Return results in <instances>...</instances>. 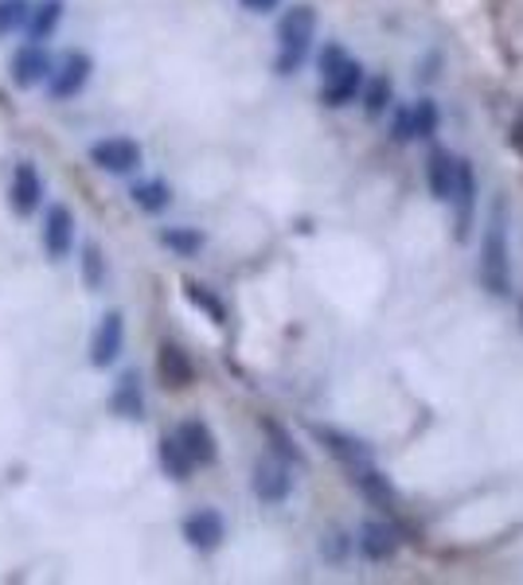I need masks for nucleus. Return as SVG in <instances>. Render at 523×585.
Instances as JSON below:
<instances>
[{
    "label": "nucleus",
    "mask_w": 523,
    "mask_h": 585,
    "mask_svg": "<svg viewBox=\"0 0 523 585\" xmlns=\"http://www.w3.org/2000/svg\"><path fill=\"white\" fill-rule=\"evenodd\" d=\"M481 281L492 297H508L512 293V251H508V215L504 204L492 207L488 231L481 239Z\"/></svg>",
    "instance_id": "obj_1"
},
{
    "label": "nucleus",
    "mask_w": 523,
    "mask_h": 585,
    "mask_svg": "<svg viewBox=\"0 0 523 585\" xmlns=\"http://www.w3.org/2000/svg\"><path fill=\"white\" fill-rule=\"evenodd\" d=\"M317 39V12L308 9V4H293L278 24V75H293L301 71V63L308 59V47Z\"/></svg>",
    "instance_id": "obj_2"
},
{
    "label": "nucleus",
    "mask_w": 523,
    "mask_h": 585,
    "mask_svg": "<svg viewBox=\"0 0 523 585\" xmlns=\"http://www.w3.org/2000/svg\"><path fill=\"white\" fill-rule=\"evenodd\" d=\"M364 90V66L344 56V47L328 44L320 51V98L328 106L355 102V94Z\"/></svg>",
    "instance_id": "obj_3"
},
{
    "label": "nucleus",
    "mask_w": 523,
    "mask_h": 585,
    "mask_svg": "<svg viewBox=\"0 0 523 585\" xmlns=\"http://www.w3.org/2000/svg\"><path fill=\"white\" fill-rule=\"evenodd\" d=\"M94 168H102L110 176H130L141 168V145L133 137H102L86 149Z\"/></svg>",
    "instance_id": "obj_4"
},
{
    "label": "nucleus",
    "mask_w": 523,
    "mask_h": 585,
    "mask_svg": "<svg viewBox=\"0 0 523 585\" xmlns=\"http://www.w3.org/2000/svg\"><path fill=\"white\" fill-rule=\"evenodd\" d=\"M90 56L86 51H66L59 59V66H51V75H47V94H51V102H66V98H75L83 94V86L90 83Z\"/></svg>",
    "instance_id": "obj_5"
},
{
    "label": "nucleus",
    "mask_w": 523,
    "mask_h": 585,
    "mask_svg": "<svg viewBox=\"0 0 523 585\" xmlns=\"http://www.w3.org/2000/svg\"><path fill=\"white\" fill-rule=\"evenodd\" d=\"M254 496L262 503H285L293 492V473H290V461H281V456H266L254 465Z\"/></svg>",
    "instance_id": "obj_6"
},
{
    "label": "nucleus",
    "mask_w": 523,
    "mask_h": 585,
    "mask_svg": "<svg viewBox=\"0 0 523 585\" xmlns=\"http://www.w3.org/2000/svg\"><path fill=\"white\" fill-rule=\"evenodd\" d=\"M122 348H125V320H122V313L110 308L90 336V363L94 367H110V363L122 355Z\"/></svg>",
    "instance_id": "obj_7"
},
{
    "label": "nucleus",
    "mask_w": 523,
    "mask_h": 585,
    "mask_svg": "<svg viewBox=\"0 0 523 585\" xmlns=\"http://www.w3.org/2000/svg\"><path fill=\"white\" fill-rule=\"evenodd\" d=\"M184 539H187V547L204 550V554L219 550V543L227 539V523H223V515H219L216 508H199V511H192V515H187V520H184Z\"/></svg>",
    "instance_id": "obj_8"
},
{
    "label": "nucleus",
    "mask_w": 523,
    "mask_h": 585,
    "mask_svg": "<svg viewBox=\"0 0 523 585\" xmlns=\"http://www.w3.org/2000/svg\"><path fill=\"white\" fill-rule=\"evenodd\" d=\"M51 56H47L44 44H24L12 56V83L20 86V90H32V86L47 83V75H51Z\"/></svg>",
    "instance_id": "obj_9"
},
{
    "label": "nucleus",
    "mask_w": 523,
    "mask_h": 585,
    "mask_svg": "<svg viewBox=\"0 0 523 585\" xmlns=\"http://www.w3.org/2000/svg\"><path fill=\"white\" fill-rule=\"evenodd\" d=\"M71 246H75V215L71 207L56 204L44 219V251L51 261H63Z\"/></svg>",
    "instance_id": "obj_10"
},
{
    "label": "nucleus",
    "mask_w": 523,
    "mask_h": 585,
    "mask_svg": "<svg viewBox=\"0 0 523 585\" xmlns=\"http://www.w3.org/2000/svg\"><path fill=\"white\" fill-rule=\"evenodd\" d=\"M9 204L20 219H28V215L44 204V176H39L36 164H16V172H12V187H9Z\"/></svg>",
    "instance_id": "obj_11"
},
{
    "label": "nucleus",
    "mask_w": 523,
    "mask_h": 585,
    "mask_svg": "<svg viewBox=\"0 0 523 585\" xmlns=\"http://www.w3.org/2000/svg\"><path fill=\"white\" fill-rule=\"evenodd\" d=\"M313 434H317V441H325V449H328L332 456H337V461L348 468V473H355V468L372 465V453H367L364 441H355V437L340 434V429H328V426H313Z\"/></svg>",
    "instance_id": "obj_12"
},
{
    "label": "nucleus",
    "mask_w": 523,
    "mask_h": 585,
    "mask_svg": "<svg viewBox=\"0 0 523 585\" xmlns=\"http://www.w3.org/2000/svg\"><path fill=\"white\" fill-rule=\"evenodd\" d=\"M177 437H180V446L187 449V456H192V465H216L219 449H216V434H211L207 422H199V418L180 422Z\"/></svg>",
    "instance_id": "obj_13"
},
{
    "label": "nucleus",
    "mask_w": 523,
    "mask_h": 585,
    "mask_svg": "<svg viewBox=\"0 0 523 585\" xmlns=\"http://www.w3.org/2000/svg\"><path fill=\"white\" fill-rule=\"evenodd\" d=\"M360 550H364V558H372V562H387V558H394V550H399V531L387 520H367L364 527H360Z\"/></svg>",
    "instance_id": "obj_14"
},
{
    "label": "nucleus",
    "mask_w": 523,
    "mask_h": 585,
    "mask_svg": "<svg viewBox=\"0 0 523 585\" xmlns=\"http://www.w3.org/2000/svg\"><path fill=\"white\" fill-rule=\"evenodd\" d=\"M157 371H160V382H165L169 390H184V387H192V379H196V367H192L187 352H180L177 344H165L157 352Z\"/></svg>",
    "instance_id": "obj_15"
},
{
    "label": "nucleus",
    "mask_w": 523,
    "mask_h": 585,
    "mask_svg": "<svg viewBox=\"0 0 523 585\" xmlns=\"http://www.w3.org/2000/svg\"><path fill=\"white\" fill-rule=\"evenodd\" d=\"M426 176H430L434 199L449 204V199H453V184H458V157L449 149H434L430 157H426Z\"/></svg>",
    "instance_id": "obj_16"
},
{
    "label": "nucleus",
    "mask_w": 523,
    "mask_h": 585,
    "mask_svg": "<svg viewBox=\"0 0 523 585\" xmlns=\"http://www.w3.org/2000/svg\"><path fill=\"white\" fill-rule=\"evenodd\" d=\"M110 414H118V418H130V422L145 418V390H141V379L133 371L122 375V379H118V387H113Z\"/></svg>",
    "instance_id": "obj_17"
},
{
    "label": "nucleus",
    "mask_w": 523,
    "mask_h": 585,
    "mask_svg": "<svg viewBox=\"0 0 523 585\" xmlns=\"http://www.w3.org/2000/svg\"><path fill=\"white\" fill-rule=\"evenodd\" d=\"M449 204H458V239H465L469 223H473V204H477V180H473L469 160H458V184H453Z\"/></svg>",
    "instance_id": "obj_18"
},
{
    "label": "nucleus",
    "mask_w": 523,
    "mask_h": 585,
    "mask_svg": "<svg viewBox=\"0 0 523 585\" xmlns=\"http://www.w3.org/2000/svg\"><path fill=\"white\" fill-rule=\"evenodd\" d=\"M59 20H63V0H44V4H36V9L28 12V20H24L32 44L51 39V32L59 28Z\"/></svg>",
    "instance_id": "obj_19"
},
{
    "label": "nucleus",
    "mask_w": 523,
    "mask_h": 585,
    "mask_svg": "<svg viewBox=\"0 0 523 585\" xmlns=\"http://www.w3.org/2000/svg\"><path fill=\"white\" fill-rule=\"evenodd\" d=\"M160 468H165L172 480H187V476L196 473V465H192V456H187V449L180 446L177 434L160 441Z\"/></svg>",
    "instance_id": "obj_20"
},
{
    "label": "nucleus",
    "mask_w": 523,
    "mask_h": 585,
    "mask_svg": "<svg viewBox=\"0 0 523 585\" xmlns=\"http://www.w3.org/2000/svg\"><path fill=\"white\" fill-rule=\"evenodd\" d=\"M130 195H133V204L149 215L165 211V207L172 204V187L165 184V180H141V184H133Z\"/></svg>",
    "instance_id": "obj_21"
},
{
    "label": "nucleus",
    "mask_w": 523,
    "mask_h": 585,
    "mask_svg": "<svg viewBox=\"0 0 523 585\" xmlns=\"http://www.w3.org/2000/svg\"><path fill=\"white\" fill-rule=\"evenodd\" d=\"M160 242H165L177 258H196V254L204 251L207 239L196 231V227H165V231H160Z\"/></svg>",
    "instance_id": "obj_22"
},
{
    "label": "nucleus",
    "mask_w": 523,
    "mask_h": 585,
    "mask_svg": "<svg viewBox=\"0 0 523 585\" xmlns=\"http://www.w3.org/2000/svg\"><path fill=\"white\" fill-rule=\"evenodd\" d=\"M184 293H187V301H192V305L204 308V313L211 316V325H227V308H223V301H219L207 285H199V281H187Z\"/></svg>",
    "instance_id": "obj_23"
},
{
    "label": "nucleus",
    "mask_w": 523,
    "mask_h": 585,
    "mask_svg": "<svg viewBox=\"0 0 523 585\" xmlns=\"http://www.w3.org/2000/svg\"><path fill=\"white\" fill-rule=\"evenodd\" d=\"M411 130H414V141L438 133V106H434L430 98H418V102L411 106Z\"/></svg>",
    "instance_id": "obj_24"
},
{
    "label": "nucleus",
    "mask_w": 523,
    "mask_h": 585,
    "mask_svg": "<svg viewBox=\"0 0 523 585\" xmlns=\"http://www.w3.org/2000/svg\"><path fill=\"white\" fill-rule=\"evenodd\" d=\"M387 106H391V83H387V78H372V83L364 86V110H367V118H384Z\"/></svg>",
    "instance_id": "obj_25"
},
{
    "label": "nucleus",
    "mask_w": 523,
    "mask_h": 585,
    "mask_svg": "<svg viewBox=\"0 0 523 585\" xmlns=\"http://www.w3.org/2000/svg\"><path fill=\"white\" fill-rule=\"evenodd\" d=\"M262 429H266V437L273 441V453H278L281 461H293V465H301V461H305V456H301V449L293 446V437L285 434V429H281L278 422L266 418V422H262Z\"/></svg>",
    "instance_id": "obj_26"
},
{
    "label": "nucleus",
    "mask_w": 523,
    "mask_h": 585,
    "mask_svg": "<svg viewBox=\"0 0 523 585\" xmlns=\"http://www.w3.org/2000/svg\"><path fill=\"white\" fill-rule=\"evenodd\" d=\"M28 12H32L28 0H0V36H9V32L24 28Z\"/></svg>",
    "instance_id": "obj_27"
},
{
    "label": "nucleus",
    "mask_w": 523,
    "mask_h": 585,
    "mask_svg": "<svg viewBox=\"0 0 523 585\" xmlns=\"http://www.w3.org/2000/svg\"><path fill=\"white\" fill-rule=\"evenodd\" d=\"M83 278L90 289H98L106 281V261H102V251H98V246H86L83 251Z\"/></svg>",
    "instance_id": "obj_28"
},
{
    "label": "nucleus",
    "mask_w": 523,
    "mask_h": 585,
    "mask_svg": "<svg viewBox=\"0 0 523 585\" xmlns=\"http://www.w3.org/2000/svg\"><path fill=\"white\" fill-rule=\"evenodd\" d=\"M508 145H512V149L523 157V118L515 121V125H512V133H508Z\"/></svg>",
    "instance_id": "obj_29"
},
{
    "label": "nucleus",
    "mask_w": 523,
    "mask_h": 585,
    "mask_svg": "<svg viewBox=\"0 0 523 585\" xmlns=\"http://www.w3.org/2000/svg\"><path fill=\"white\" fill-rule=\"evenodd\" d=\"M278 4L281 0H243V9H251V12H273Z\"/></svg>",
    "instance_id": "obj_30"
}]
</instances>
